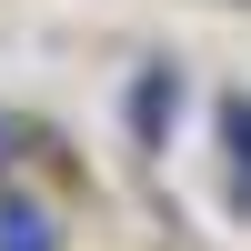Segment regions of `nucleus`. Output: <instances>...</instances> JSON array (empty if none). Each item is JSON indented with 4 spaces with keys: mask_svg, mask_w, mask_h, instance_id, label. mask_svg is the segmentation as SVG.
<instances>
[{
    "mask_svg": "<svg viewBox=\"0 0 251 251\" xmlns=\"http://www.w3.org/2000/svg\"><path fill=\"white\" fill-rule=\"evenodd\" d=\"M0 251H60L50 211H40V201H0Z\"/></svg>",
    "mask_w": 251,
    "mask_h": 251,
    "instance_id": "f257e3e1",
    "label": "nucleus"
},
{
    "mask_svg": "<svg viewBox=\"0 0 251 251\" xmlns=\"http://www.w3.org/2000/svg\"><path fill=\"white\" fill-rule=\"evenodd\" d=\"M221 141H231V161L251 171V100H231V111H221Z\"/></svg>",
    "mask_w": 251,
    "mask_h": 251,
    "instance_id": "f03ea898",
    "label": "nucleus"
}]
</instances>
